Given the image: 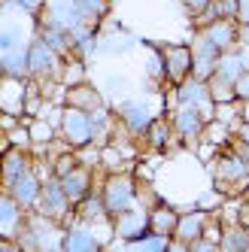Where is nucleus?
Instances as JSON below:
<instances>
[{"mask_svg":"<svg viewBox=\"0 0 249 252\" xmlns=\"http://www.w3.org/2000/svg\"><path fill=\"white\" fill-rule=\"evenodd\" d=\"M213 186L225 197H246L249 191V158H243L234 146H225L216 152L210 164Z\"/></svg>","mask_w":249,"mask_h":252,"instance_id":"obj_1","label":"nucleus"},{"mask_svg":"<svg viewBox=\"0 0 249 252\" xmlns=\"http://www.w3.org/2000/svg\"><path fill=\"white\" fill-rule=\"evenodd\" d=\"M15 243L25 252H64V225L43 213H28V222L15 234Z\"/></svg>","mask_w":249,"mask_h":252,"instance_id":"obj_2","label":"nucleus"},{"mask_svg":"<svg viewBox=\"0 0 249 252\" xmlns=\"http://www.w3.org/2000/svg\"><path fill=\"white\" fill-rule=\"evenodd\" d=\"M140 183L128 173H106L103 176V183H100V197H103V204H106V213L113 216H122V213H128L134 207H140Z\"/></svg>","mask_w":249,"mask_h":252,"instance_id":"obj_3","label":"nucleus"},{"mask_svg":"<svg viewBox=\"0 0 249 252\" xmlns=\"http://www.w3.org/2000/svg\"><path fill=\"white\" fill-rule=\"evenodd\" d=\"M64 61L55 49H49L40 37H33V43L28 46V73L33 82H61L64 73Z\"/></svg>","mask_w":249,"mask_h":252,"instance_id":"obj_4","label":"nucleus"},{"mask_svg":"<svg viewBox=\"0 0 249 252\" xmlns=\"http://www.w3.org/2000/svg\"><path fill=\"white\" fill-rule=\"evenodd\" d=\"M64 146L70 149H88L94 146V131H92V116L85 110H76V106H64L61 110V128H58Z\"/></svg>","mask_w":249,"mask_h":252,"instance_id":"obj_5","label":"nucleus"},{"mask_svg":"<svg viewBox=\"0 0 249 252\" xmlns=\"http://www.w3.org/2000/svg\"><path fill=\"white\" fill-rule=\"evenodd\" d=\"M116 116H119V122L124 125V128L131 131V137H137L140 143H143L146 131L152 128V122L158 119V113L143 97H124V100H119L116 103Z\"/></svg>","mask_w":249,"mask_h":252,"instance_id":"obj_6","label":"nucleus"},{"mask_svg":"<svg viewBox=\"0 0 249 252\" xmlns=\"http://www.w3.org/2000/svg\"><path fill=\"white\" fill-rule=\"evenodd\" d=\"M37 22L46 28H58V31L73 33V31L85 28V15H82L79 0H46Z\"/></svg>","mask_w":249,"mask_h":252,"instance_id":"obj_7","label":"nucleus"},{"mask_svg":"<svg viewBox=\"0 0 249 252\" xmlns=\"http://www.w3.org/2000/svg\"><path fill=\"white\" fill-rule=\"evenodd\" d=\"M37 213L49 216V219H55L58 225H70V216H76V207L70 204V197L64 194V186L58 176H46L43 179V197H40V207Z\"/></svg>","mask_w":249,"mask_h":252,"instance_id":"obj_8","label":"nucleus"},{"mask_svg":"<svg viewBox=\"0 0 249 252\" xmlns=\"http://www.w3.org/2000/svg\"><path fill=\"white\" fill-rule=\"evenodd\" d=\"M173 97H176V106H194V110H201V116L207 122H216V110L219 106L213 103L210 97V85L198 76H188L183 85L173 88Z\"/></svg>","mask_w":249,"mask_h":252,"instance_id":"obj_9","label":"nucleus"},{"mask_svg":"<svg viewBox=\"0 0 249 252\" xmlns=\"http://www.w3.org/2000/svg\"><path fill=\"white\" fill-rule=\"evenodd\" d=\"M161 58H164V82L167 85H183L188 76H191V67H194V58H191V46L188 43H170V46H161Z\"/></svg>","mask_w":249,"mask_h":252,"instance_id":"obj_10","label":"nucleus"},{"mask_svg":"<svg viewBox=\"0 0 249 252\" xmlns=\"http://www.w3.org/2000/svg\"><path fill=\"white\" fill-rule=\"evenodd\" d=\"M170 125L176 131V140L186 143V146H194V143L204 140V131H207V119L201 116V110H194V106H176L170 113Z\"/></svg>","mask_w":249,"mask_h":252,"instance_id":"obj_11","label":"nucleus"},{"mask_svg":"<svg viewBox=\"0 0 249 252\" xmlns=\"http://www.w3.org/2000/svg\"><path fill=\"white\" fill-rule=\"evenodd\" d=\"M3 191H9L28 213H37L40 197H43V173L37 167H31V170H25L19 179H15L12 186H6Z\"/></svg>","mask_w":249,"mask_h":252,"instance_id":"obj_12","label":"nucleus"},{"mask_svg":"<svg viewBox=\"0 0 249 252\" xmlns=\"http://www.w3.org/2000/svg\"><path fill=\"white\" fill-rule=\"evenodd\" d=\"M149 210L146 207H134L128 213H122L113 219V237L122 240V243H131V240H140L143 234H149Z\"/></svg>","mask_w":249,"mask_h":252,"instance_id":"obj_13","label":"nucleus"},{"mask_svg":"<svg viewBox=\"0 0 249 252\" xmlns=\"http://www.w3.org/2000/svg\"><path fill=\"white\" fill-rule=\"evenodd\" d=\"M191 58H194V67H191V76H198V79H210L213 73H216V64H219V55L222 52L213 46L201 31H194V37H191Z\"/></svg>","mask_w":249,"mask_h":252,"instance_id":"obj_14","label":"nucleus"},{"mask_svg":"<svg viewBox=\"0 0 249 252\" xmlns=\"http://www.w3.org/2000/svg\"><path fill=\"white\" fill-rule=\"evenodd\" d=\"M64 252H103V237L92 225L73 219L64 228Z\"/></svg>","mask_w":249,"mask_h":252,"instance_id":"obj_15","label":"nucleus"},{"mask_svg":"<svg viewBox=\"0 0 249 252\" xmlns=\"http://www.w3.org/2000/svg\"><path fill=\"white\" fill-rule=\"evenodd\" d=\"M28 222V210L15 201L9 191L0 194V237L3 240H15V234L22 231V225Z\"/></svg>","mask_w":249,"mask_h":252,"instance_id":"obj_16","label":"nucleus"},{"mask_svg":"<svg viewBox=\"0 0 249 252\" xmlns=\"http://www.w3.org/2000/svg\"><path fill=\"white\" fill-rule=\"evenodd\" d=\"M210 219H213V213H207V210H201V207L180 213V225H176L173 240H183V243H194V240H201L204 234H207Z\"/></svg>","mask_w":249,"mask_h":252,"instance_id":"obj_17","label":"nucleus"},{"mask_svg":"<svg viewBox=\"0 0 249 252\" xmlns=\"http://www.w3.org/2000/svg\"><path fill=\"white\" fill-rule=\"evenodd\" d=\"M61 186H64V194L70 197V204H82L88 194L94 191V170L92 167H85V164H79L73 173H67L64 179H61Z\"/></svg>","mask_w":249,"mask_h":252,"instance_id":"obj_18","label":"nucleus"},{"mask_svg":"<svg viewBox=\"0 0 249 252\" xmlns=\"http://www.w3.org/2000/svg\"><path fill=\"white\" fill-rule=\"evenodd\" d=\"M73 219L92 225V228H113V216L106 213V204H103L100 191H92L82 204H76V216H73Z\"/></svg>","mask_w":249,"mask_h":252,"instance_id":"obj_19","label":"nucleus"},{"mask_svg":"<svg viewBox=\"0 0 249 252\" xmlns=\"http://www.w3.org/2000/svg\"><path fill=\"white\" fill-rule=\"evenodd\" d=\"M201 33H204V37L216 46L219 52H231V49H237V43H240V25L231 22V19L213 22V25L201 28Z\"/></svg>","mask_w":249,"mask_h":252,"instance_id":"obj_20","label":"nucleus"},{"mask_svg":"<svg viewBox=\"0 0 249 252\" xmlns=\"http://www.w3.org/2000/svg\"><path fill=\"white\" fill-rule=\"evenodd\" d=\"M103 94L100 88H94L92 82H79V85H70L64 88V106H76V110H85V113H94L97 106H103Z\"/></svg>","mask_w":249,"mask_h":252,"instance_id":"obj_21","label":"nucleus"},{"mask_svg":"<svg viewBox=\"0 0 249 252\" xmlns=\"http://www.w3.org/2000/svg\"><path fill=\"white\" fill-rule=\"evenodd\" d=\"M33 167V155L28 149H6L3 152V161H0V176H3V189L12 186L25 170Z\"/></svg>","mask_w":249,"mask_h":252,"instance_id":"obj_22","label":"nucleus"},{"mask_svg":"<svg viewBox=\"0 0 249 252\" xmlns=\"http://www.w3.org/2000/svg\"><path fill=\"white\" fill-rule=\"evenodd\" d=\"M176 225H180V210L170 207L167 201L155 204V207L149 210V228H152V234H161V237H170V240H173Z\"/></svg>","mask_w":249,"mask_h":252,"instance_id":"obj_23","label":"nucleus"},{"mask_svg":"<svg viewBox=\"0 0 249 252\" xmlns=\"http://www.w3.org/2000/svg\"><path fill=\"white\" fill-rule=\"evenodd\" d=\"M37 37L49 46V49H55L61 58H73V37H70L67 31H58V28H46L37 22Z\"/></svg>","mask_w":249,"mask_h":252,"instance_id":"obj_24","label":"nucleus"},{"mask_svg":"<svg viewBox=\"0 0 249 252\" xmlns=\"http://www.w3.org/2000/svg\"><path fill=\"white\" fill-rule=\"evenodd\" d=\"M176 140V131H173V125H170V119H164V116H158L155 122H152V128L146 131V137H143V143L149 149H170V143Z\"/></svg>","mask_w":249,"mask_h":252,"instance_id":"obj_25","label":"nucleus"},{"mask_svg":"<svg viewBox=\"0 0 249 252\" xmlns=\"http://www.w3.org/2000/svg\"><path fill=\"white\" fill-rule=\"evenodd\" d=\"M0 73L12 76V79H31V73H28V49L0 52Z\"/></svg>","mask_w":249,"mask_h":252,"instance_id":"obj_26","label":"nucleus"},{"mask_svg":"<svg viewBox=\"0 0 249 252\" xmlns=\"http://www.w3.org/2000/svg\"><path fill=\"white\" fill-rule=\"evenodd\" d=\"M134 46H137V40L131 37V33H124V31L100 33V40H97V52H100V55H124V52H131Z\"/></svg>","mask_w":249,"mask_h":252,"instance_id":"obj_27","label":"nucleus"},{"mask_svg":"<svg viewBox=\"0 0 249 252\" xmlns=\"http://www.w3.org/2000/svg\"><path fill=\"white\" fill-rule=\"evenodd\" d=\"M33 43V37H28L25 28L19 22H6L3 28H0V52H15V49H28Z\"/></svg>","mask_w":249,"mask_h":252,"instance_id":"obj_28","label":"nucleus"},{"mask_svg":"<svg viewBox=\"0 0 249 252\" xmlns=\"http://www.w3.org/2000/svg\"><path fill=\"white\" fill-rule=\"evenodd\" d=\"M243 73H246V67H243L240 52L231 49V52H222V55H219V64H216V73H213V76H219L225 82H237Z\"/></svg>","mask_w":249,"mask_h":252,"instance_id":"obj_29","label":"nucleus"},{"mask_svg":"<svg viewBox=\"0 0 249 252\" xmlns=\"http://www.w3.org/2000/svg\"><path fill=\"white\" fill-rule=\"evenodd\" d=\"M70 37H73V55H76V58H82V61H85V58H92L94 52H97V40H100L97 28L85 25V28L73 31Z\"/></svg>","mask_w":249,"mask_h":252,"instance_id":"obj_30","label":"nucleus"},{"mask_svg":"<svg viewBox=\"0 0 249 252\" xmlns=\"http://www.w3.org/2000/svg\"><path fill=\"white\" fill-rule=\"evenodd\" d=\"M28 128H31V140H33V149L37 152H46L52 143H55V128L58 125H49V119H33Z\"/></svg>","mask_w":249,"mask_h":252,"instance_id":"obj_31","label":"nucleus"},{"mask_svg":"<svg viewBox=\"0 0 249 252\" xmlns=\"http://www.w3.org/2000/svg\"><path fill=\"white\" fill-rule=\"evenodd\" d=\"M170 246V237H161V234H143L140 240H131V243H122V252H167Z\"/></svg>","mask_w":249,"mask_h":252,"instance_id":"obj_32","label":"nucleus"},{"mask_svg":"<svg viewBox=\"0 0 249 252\" xmlns=\"http://www.w3.org/2000/svg\"><path fill=\"white\" fill-rule=\"evenodd\" d=\"M225 225V222H222ZM222 252H246V228L243 225H225L222 228V240H219Z\"/></svg>","mask_w":249,"mask_h":252,"instance_id":"obj_33","label":"nucleus"},{"mask_svg":"<svg viewBox=\"0 0 249 252\" xmlns=\"http://www.w3.org/2000/svg\"><path fill=\"white\" fill-rule=\"evenodd\" d=\"M210 85V97L216 106H228V103H237V92H234V82H225L219 76H210L207 79Z\"/></svg>","mask_w":249,"mask_h":252,"instance_id":"obj_34","label":"nucleus"},{"mask_svg":"<svg viewBox=\"0 0 249 252\" xmlns=\"http://www.w3.org/2000/svg\"><path fill=\"white\" fill-rule=\"evenodd\" d=\"M79 164H82V161H79V152H76V149H64L61 155H55V158L49 161L52 173H55L58 179H64L67 173H73V170H76Z\"/></svg>","mask_w":249,"mask_h":252,"instance_id":"obj_35","label":"nucleus"},{"mask_svg":"<svg viewBox=\"0 0 249 252\" xmlns=\"http://www.w3.org/2000/svg\"><path fill=\"white\" fill-rule=\"evenodd\" d=\"M82 15H85V25L97 28L106 15H110V0H79Z\"/></svg>","mask_w":249,"mask_h":252,"instance_id":"obj_36","label":"nucleus"},{"mask_svg":"<svg viewBox=\"0 0 249 252\" xmlns=\"http://www.w3.org/2000/svg\"><path fill=\"white\" fill-rule=\"evenodd\" d=\"M79 82H85V61L73 55V58H67V61H64L61 85H64V88H70V85H79Z\"/></svg>","mask_w":249,"mask_h":252,"instance_id":"obj_37","label":"nucleus"},{"mask_svg":"<svg viewBox=\"0 0 249 252\" xmlns=\"http://www.w3.org/2000/svg\"><path fill=\"white\" fill-rule=\"evenodd\" d=\"M3 3H6V9H15V12L28 15V19H40L46 0H3Z\"/></svg>","mask_w":249,"mask_h":252,"instance_id":"obj_38","label":"nucleus"},{"mask_svg":"<svg viewBox=\"0 0 249 252\" xmlns=\"http://www.w3.org/2000/svg\"><path fill=\"white\" fill-rule=\"evenodd\" d=\"M188 252H222L216 240H210V237H201V240H194L188 243Z\"/></svg>","mask_w":249,"mask_h":252,"instance_id":"obj_39","label":"nucleus"},{"mask_svg":"<svg viewBox=\"0 0 249 252\" xmlns=\"http://www.w3.org/2000/svg\"><path fill=\"white\" fill-rule=\"evenodd\" d=\"M234 92H237V103H249V70L234 82Z\"/></svg>","mask_w":249,"mask_h":252,"instance_id":"obj_40","label":"nucleus"},{"mask_svg":"<svg viewBox=\"0 0 249 252\" xmlns=\"http://www.w3.org/2000/svg\"><path fill=\"white\" fill-rule=\"evenodd\" d=\"M106 92H113V94H124V92H128V79H124V76H106Z\"/></svg>","mask_w":249,"mask_h":252,"instance_id":"obj_41","label":"nucleus"},{"mask_svg":"<svg viewBox=\"0 0 249 252\" xmlns=\"http://www.w3.org/2000/svg\"><path fill=\"white\" fill-rule=\"evenodd\" d=\"M180 3L186 6V12H188L191 19H194V15H201V12L210 6V0H180Z\"/></svg>","mask_w":249,"mask_h":252,"instance_id":"obj_42","label":"nucleus"},{"mask_svg":"<svg viewBox=\"0 0 249 252\" xmlns=\"http://www.w3.org/2000/svg\"><path fill=\"white\" fill-rule=\"evenodd\" d=\"M234 140H240L243 146H249V125L246 122H240L237 128H234Z\"/></svg>","mask_w":249,"mask_h":252,"instance_id":"obj_43","label":"nucleus"},{"mask_svg":"<svg viewBox=\"0 0 249 252\" xmlns=\"http://www.w3.org/2000/svg\"><path fill=\"white\" fill-rule=\"evenodd\" d=\"M237 25H249V0H240V9H237Z\"/></svg>","mask_w":249,"mask_h":252,"instance_id":"obj_44","label":"nucleus"},{"mask_svg":"<svg viewBox=\"0 0 249 252\" xmlns=\"http://www.w3.org/2000/svg\"><path fill=\"white\" fill-rule=\"evenodd\" d=\"M0 252H25L15 240H0Z\"/></svg>","mask_w":249,"mask_h":252,"instance_id":"obj_45","label":"nucleus"},{"mask_svg":"<svg viewBox=\"0 0 249 252\" xmlns=\"http://www.w3.org/2000/svg\"><path fill=\"white\" fill-rule=\"evenodd\" d=\"M167 252H188V243H183V240H170Z\"/></svg>","mask_w":249,"mask_h":252,"instance_id":"obj_46","label":"nucleus"},{"mask_svg":"<svg viewBox=\"0 0 249 252\" xmlns=\"http://www.w3.org/2000/svg\"><path fill=\"white\" fill-rule=\"evenodd\" d=\"M237 46H249V25H240V43Z\"/></svg>","mask_w":249,"mask_h":252,"instance_id":"obj_47","label":"nucleus"},{"mask_svg":"<svg viewBox=\"0 0 249 252\" xmlns=\"http://www.w3.org/2000/svg\"><path fill=\"white\" fill-rule=\"evenodd\" d=\"M237 52H240V58H243V67L249 70V46H237Z\"/></svg>","mask_w":249,"mask_h":252,"instance_id":"obj_48","label":"nucleus"},{"mask_svg":"<svg viewBox=\"0 0 249 252\" xmlns=\"http://www.w3.org/2000/svg\"><path fill=\"white\" fill-rule=\"evenodd\" d=\"M240 122L249 125V103H240Z\"/></svg>","mask_w":249,"mask_h":252,"instance_id":"obj_49","label":"nucleus"},{"mask_svg":"<svg viewBox=\"0 0 249 252\" xmlns=\"http://www.w3.org/2000/svg\"><path fill=\"white\" fill-rule=\"evenodd\" d=\"M246 252H249V228H246Z\"/></svg>","mask_w":249,"mask_h":252,"instance_id":"obj_50","label":"nucleus"}]
</instances>
